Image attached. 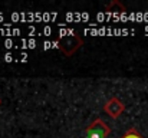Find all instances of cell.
<instances>
[{
    "label": "cell",
    "mask_w": 148,
    "mask_h": 138,
    "mask_svg": "<svg viewBox=\"0 0 148 138\" xmlns=\"http://www.w3.org/2000/svg\"><path fill=\"white\" fill-rule=\"evenodd\" d=\"M119 138H144V137L140 134V131L137 128H130L128 131H125Z\"/></svg>",
    "instance_id": "obj_5"
},
{
    "label": "cell",
    "mask_w": 148,
    "mask_h": 138,
    "mask_svg": "<svg viewBox=\"0 0 148 138\" xmlns=\"http://www.w3.org/2000/svg\"><path fill=\"white\" fill-rule=\"evenodd\" d=\"M105 10L109 12V13L122 14V13H125V6H124L121 1H118V0H112V1H109V3L105 6Z\"/></svg>",
    "instance_id": "obj_4"
},
{
    "label": "cell",
    "mask_w": 148,
    "mask_h": 138,
    "mask_svg": "<svg viewBox=\"0 0 148 138\" xmlns=\"http://www.w3.org/2000/svg\"><path fill=\"white\" fill-rule=\"evenodd\" d=\"M103 111L106 112V115H109L112 119H116L119 115H122V112L125 111V104L116 98V96H112L109 98L105 105H103Z\"/></svg>",
    "instance_id": "obj_3"
},
{
    "label": "cell",
    "mask_w": 148,
    "mask_h": 138,
    "mask_svg": "<svg viewBox=\"0 0 148 138\" xmlns=\"http://www.w3.org/2000/svg\"><path fill=\"white\" fill-rule=\"evenodd\" d=\"M82 45H84V39L81 38V35L72 33V35L62 36L58 47H59V50H62V53L65 56H72Z\"/></svg>",
    "instance_id": "obj_1"
},
{
    "label": "cell",
    "mask_w": 148,
    "mask_h": 138,
    "mask_svg": "<svg viewBox=\"0 0 148 138\" xmlns=\"http://www.w3.org/2000/svg\"><path fill=\"white\" fill-rule=\"evenodd\" d=\"M0 104H1V101H0Z\"/></svg>",
    "instance_id": "obj_6"
},
{
    "label": "cell",
    "mask_w": 148,
    "mask_h": 138,
    "mask_svg": "<svg viewBox=\"0 0 148 138\" xmlns=\"http://www.w3.org/2000/svg\"><path fill=\"white\" fill-rule=\"evenodd\" d=\"M111 134V128L108 124H105L101 118H97L89 124V127L85 130L86 138H106Z\"/></svg>",
    "instance_id": "obj_2"
}]
</instances>
